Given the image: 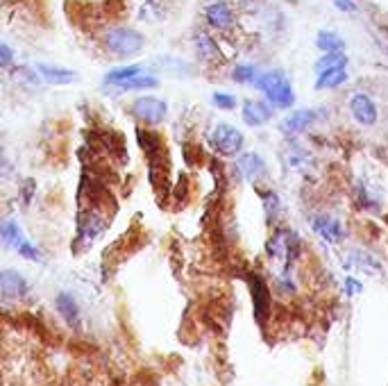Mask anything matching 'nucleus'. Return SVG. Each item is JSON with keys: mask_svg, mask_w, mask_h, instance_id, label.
Returning <instances> with one entry per match:
<instances>
[{"mask_svg": "<svg viewBox=\"0 0 388 386\" xmlns=\"http://www.w3.org/2000/svg\"><path fill=\"white\" fill-rule=\"evenodd\" d=\"M209 143L223 157H239L243 153V148H245V136H243L241 130H236L234 126L218 123V126L209 134Z\"/></svg>", "mask_w": 388, "mask_h": 386, "instance_id": "obj_3", "label": "nucleus"}, {"mask_svg": "<svg viewBox=\"0 0 388 386\" xmlns=\"http://www.w3.org/2000/svg\"><path fill=\"white\" fill-rule=\"evenodd\" d=\"M347 80H349L347 66H336V68L320 71L314 86H316V89H336V86H343Z\"/></svg>", "mask_w": 388, "mask_h": 386, "instance_id": "obj_17", "label": "nucleus"}, {"mask_svg": "<svg viewBox=\"0 0 388 386\" xmlns=\"http://www.w3.org/2000/svg\"><path fill=\"white\" fill-rule=\"evenodd\" d=\"M100 41H103L105 51L116 59H130L134 55H139L146 48V36L139 30L125 28V26L109 28Z\"/></svg>", "mask_w": 388, "mask_h": 386, "instance_id": "obj_2", "label": "nucleus"}, {"mask_svg": "<svg viewBox=\"0 0 388 386\" xmlns=\"http://www.w3.org/2000/svg\"><path fill=\"white\" fill-rule=\"evenodd\" d=\"M236 171H239L247 182L255 184L261 178H266V161L257 153H241L239 161H236Z\"/></svg>", "mask_w": 388, "mask_h": 386, "instance_id": "obj_10", "label": "nucleus"}, {"mask_svg": "<svg viewBox=\"0 0 388 386\" xmlns=\"http://www.w3.org/2000/svg\"><path fill=\"white\" fill-rule=\"evenodd\" d=\"M159 80L155 76H146V73H139V76L130 78L128 82L118 84L116 89L118 91H150V89H157Z\"/></svg>", "mask_w": 388, "mask_h": 386, "instance_id": "obj_19", "label": "nucleus"}, {"mask_svg": "<svg viewBox=\"0 0 388 386\" xmlns=\"http://www.w3.org/2000/svg\"><path fill=\"white\" fill-rule=\"evenodd\" d=\"M336 9L341 11H347V14H352V11H357V3L354 0H332Z\"/></svg>", "mask_w": 388, "mask_h": 386, "instance_id": "obj_28", "label": "nucleus"}, {"mask_svg": "<svg viewBox=\"0 0 388 386\" xmlns=\"http://www.w3.org/2000/svg\"><path fill=\"white\" fill-rule=\"evenodd\" d=\"M193 46H195V53L203 61H209V64H214V61H220L223 59V53H220V46L214 36H209L205 32H198L195 39H193Z\"/></svg>", "mask_w": 388, "mask_h": 386, "instance_id": "obj_15", "label": "nucleus"}, {"mask_svg": "<svg viewBox=\"0 0 388 386\" xmlns=\"http://www.w3.org/2000/svg\"><path fill=\"white\" fill-rule=\"evenodd\" d=\"M139 73H143V66H139V64L111 68V71L107 73V76H105V84H109V86H118V84H123V82H128L130 78L139 76Z\"/></svg>", "mask_w": 388, "mask_h": 386, "instance_id": "obj_21", "label": "nucleus"}, {"mask_svg": "<svg viewBox=\"0 0 388 386\" xmlns=\"http://www.w3.org/2000/svg\"><path fill=\"white\" fill-rule=\"evenodd\" d=\"M241 116H243V123L247 128H261V126H266V123L272 121L275 116V107L266 101H245L243 103V111H241Z\"/></svg>", "mask_w": 388, "mask_h": 386, "instance_id": "obj_9", "label": "nucleus"}, {"mask_svg": "<svg viewBox=\"0 0 388 386\" xmlns=\"http://www.w3.org/2000/svg\"><path fill=\"white\" fill-rule=\"evenodd\" d=\"M250 291H252V300H255V316H257L259 322H264L266 316H268V309H270L268 286L259 275H252V278H250Z\"/></svg>", "mask_w": 388, "mask_h": 386, "instance_id": "obj_13", "label": "nucleus"}, {"mask_svg": "<svg viewBox=\"0 0 388 386\" xmlns=\"http://www.w3.org/2000/svg\"><path fill=\"white\" fill-rule=\"evenodd\" d=\"M105 228H107V223H105L103 216H100V214H89L84 220H80V234H78L80 243H84V245L93 243L98 236L105 232Z\"/></svg>", "mask_w": 388, "mask_h": 386, "instance_id": "obj_16", "label": "nucleus"}, {"mask_svg": "<svg viewBox=\"0 0 388 386\" xmlns=\"http://www.w3.org/2000/svg\"><path fill=\"white\" fill-rule=\"evenodd\" d=\"M16 253H19V257H23V259H28V261H44V253L36 248L30 239H23L21 241V245L16 248Z\"/></svg>", "mask_w": 388, "mask_h": 386, "instance_id": "obj_25", "label": "nucleus"}, {"mask_svg": "<svg viewBox=\"0 0 388 386\" xmlns=\"http://www.w3.org/2000/svg\"><path fill=\"white\" fill-rule=\"evenodd\" d=\"M349 114H352V118L359 123V126L372 128L374 123L379 121V107L368 93L359 91V93H354L352 98H349Z\"/></svg>", "mask_w": 388, "mask_h": 386, "instance_id": "obj_6", "label": "nucleus"}, {"mask_svg": "<svg viewBox=\"0 0 388 386\" xmlns=\"http://www.w3.org/2000/svg\"><path fill=\"white\" fill-rule=\"evenodd\" d=\"M211 103L223 111H232V109H236V105H239V101L228 91H216L214 96H211Z\"/></svg>", "mask_w": 388, "mask_h": 386, "instance_id": "obj_26", "label": "nucleus"}, {"mask_svg": "<svg viewBox=\"0 0 388 386\" xmlns=\"http://www.w3.org/2000/svg\"><path fill=\"white\" fill-rule=\"evenodd\" d=\"M36 73H39V78L48 84H55V86H61V84H71L78 80V73L71 71V68H61V66H53V64H36L34 66Z\"/></svg>", "mask_w": 388, "mask_h": 386, "instance_id": "obj_14", "label": "nucleus"}, {"mask_svg": "<svg viewBox=\"0 0 388 386\" xmlns=\"http://www.w3.org/2000/svg\"><path fill=\"white\" fill-rule=\"evenodd\" d=\"M257 76H259V71L252 64H239L232 71V80L239 84H255Z\"/></svg>", "mask_w": 388, "mask_h": 386, "instance_id": "obj_24", "label": "nucleus"}, {"mask_svg": "<svg viewBox=\"0 0 388 386\" xmlns=\"http://www.w3.org/2000/svg\"><path fill=\"white\" fill-rule=\"evenodd\" d=\"M316 46L320 48L322 53H341V51H345V41L332 30H320L316 34Z\"/></svg>", "mask_w": 388, "mask_h": 386, "instance_id": "obj_20", "label": "nucleus"}, {"mask_svg": "<svg viewBox=\"0 0 388 386\" xmlns=\"http://www.w3.org/2000/svg\"><path fill=\"white\" fill-rule=\"evenodd\" d=\"M311 228H314V232L320 236V239H325L327 243H341L345 239V223L339 218V216H332V214H318L314 216V220H311Z\"/></svg>", "mask_w": 388, "mask_h": 386, "instance_id": "obj_7", "label": "nucleus"}, {"mask_svg": "<svg viewBox=\"0 0 388 386\" xmlns=\"http://www.w3.org/2000/svg\"><path fill=\"white\" fill-rule=\"evenodd\" d=\"M55 309H57V314L64 318L66 325H71V327H78L80 325L82 311H80L78 300L73 298V293H68V291L57 293V298H55Z\"/></svg>", "mask_w": 388, "mask_h": 386, "instance_id": "obj_12", "label": "nucleus"}, {"mask_svg": "<svg viewBox=\"0 0 388 386\" xmlns=\"http://www.w3.org/2000/svg\"><path fill=\"white\" fill-rule=\"evenodd\" d=\"M316 121H318V111H314V109H297V111H293V114H289V116L284 118L280 130L286 136H293V134H300V132H305L307 128H311Z\"/></svg>", "mask_w": 388, "mask_h": 386, "instance_id": "obj_11", "label": "nucleus"}, {"mask_svg": "<svg viewBox=\"0 0 388 386\" xmlns=\"http://www.w3.org/2000/svg\"><path fill=\"white\" fill-rule=\"evenodd\" d=\"M11 64H14V51L5 41H0V68H9Z\"/></svg>", "mask_w": 388, "mask_h": 386, "instance_id": "obj_27", "label": "nucleus"}, {"mask_svg": "<svg viewBox=\"0 0 388 386\" xmlns=\"http://www.w3.org/2000/svg\"><path fill=\"white\" fill-rule=\"evenodd\" d=\"M345 289H347V295H357V293H361V282L354 280V278H347L345 280Z\"/></svg>", "mask_w": 388, "mask_h": 386, "instance_id": "obj_29", "label": "nucleus"}, {"mask_svg": "<svg viewBox=\"0 0 388 386\" xmlns=\"http://www.w3.org/2000/svg\"><path fill=\"white\" fill-rule=\"evenodd\" d=\"M336 66H347V55H345V51H341V53H325L316 61V73L327 71V68H336Z\"/></svg>", "mask_w": 388, "mask_h": 386, "instance_id": "obj_22", "label": "nucleus"}, {"mask_svg": "<svg viewBox=\"0 0 388 386\" xmlns=\"http://www.w3.org/2000/svg\"><path fill=\"white\" fill-rule=\"evenodd\" d=\"M0 166H3V146H0Z\"/></svg>", "mask_w": 388, "mask_h": 386, "instance_id": "obj_30", "label": "nucleus"}, {"mask_svg": "<svg viewBox=\"0 0 388 386\" xmlns=\"http://www.w3.org/2000/svg\"><path fill=\"white\" fill-rule=\"evenodd\" d=\"M130 111L143 126H161L168 118V103L157 96H141L132 103Z\"/></svg>", "mask_w": 388, "mask_h": 386, "instance_id": "obj_4", "label": "nucleus"}, {"mask_svg": "<svg viewBox=\"0 0 388 386\" xmlns=\"http://www.w3.org/2000/svg\"><path fill=\"white\" fill-rule=\"evenodd\" d=\"M23 239H25V234H23L21 225H19L14 218H7V220L0 223V241H3L7 248L16 250Z\"/></svg>", "mask_w": 388, "mask_h": 386, "instance_id": "obj_18", "label": "nucleus"}, {"mask_svg": "<svg viewBox=\"0 0 388 386\" xmlns=\"http://www.w3.org/2000/svg\"><path fill=\"white\" fill-rule=\"evenodd\" d=\"M261 200H264V211H266L268 223H275V218H277L280 209H282L280 195L275 191H264V193H261Z\"/></svg>", "mask_w": 388, "mask_h": 386, "instance_id": "obj_23", "label": "nucleus"}, {"mask_svg": "<svg viewBox=\"0 0 388 386\" xmlns=\"http://www.w3.org/2000/svg\"><path fill=\"white\" fill-rule=\"evenodd\" d=\"M30 293V282L25 280L23 273L14 268L0 270V298L7 303H19Z\"/></svg>", "mask_w": 388, "mask_h": 386, "instance_id": "obj_5", "label": "nucleus"}, {"mask_svg": "<svg viewBox=\"0 0 388 386\" xmlns=\"http://www.w3.org/2000/svg\"><path fill=\"white\" fill-rule=\"evenodd\" d=\"M255 89H259L264 93L266 101L275 107V109H289L295 103V93H293V84L286 78L284 71H264L259 73L255 80Z\"/></svg>", "mask_w": 388, "mask_h": 386, "instance_id": "obj_1", "label": "nucleus"}, {"mask_svg": "<svg viewBox=\"0 0 388 386\" xmlns=\"http://www.w3.org/2000/svg\"><path fill=\"white\" fill-rule=\"evenodd\" d=\"M205 21L214 30L225 32V30H232L236 26V14H234V9L228 3H223V0H214V3H209L205 7Z\"/></svg>", "mask_w": 388, "mask_h": 386, "instance_id": "obj_8", "label": "nucleus"}]
</instances>
